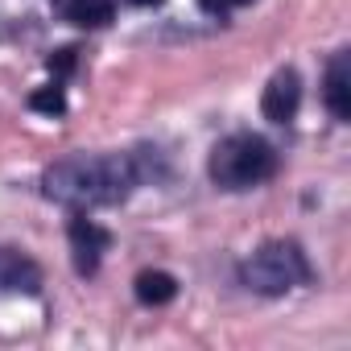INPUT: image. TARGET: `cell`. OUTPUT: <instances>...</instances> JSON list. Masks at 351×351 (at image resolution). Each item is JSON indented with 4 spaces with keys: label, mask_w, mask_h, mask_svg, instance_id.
I'll return each instance as SVG.
<instances>
[{
    "label": "cell",
    "mask_w": 351,
    "mask_h": 351,
    "mask_svg": "<svg viewBox=\"0 0 351 351\" xmlns=\"http://www.w3.org/2000/svg\"><path fill=\"white\" fill-rule=\"evenodd\" d=\"M141 186V161L132 153H75L42 173V195L71 211L116 207Z\"/></svg>",
    "instance_id": "obj_1"
},
{
    "label": "cell",
    "mask_w": 351,
    "mask_h": 351,
    "mask_svg": "<svg viewBox=\"0 0 351 351\" xmlns=\"http://www.w3.org/2000/svg\"><path fill=\"white\" fill-rule=\"evenodd\" d=\"M207 173L219 191H252L277 173V149L256 132H232L211 149Z\"/></svg>",
    "instance_id": "obj_2"
},
{
    "label": "cell",
    "mask_w": 351,
    "mask_h": 351,
    "mask_svg": "<svg viewBox=\"0 0 351 351\" xmlns=\"http://www.w3.org/2000/svg\"><path fill=\"white\" fill-rule=\"evenodd\" d=\"M306 281H310V261H306L302 244H293V240H269L252 256L240 261V285H248L252 293H265V298H281Z\"/></svg>",
    "instance_id": "obj_3"
},
{
    "label": "cell",
    "mask_w": 351,
    "mask_h": 351,
    "mask_svg": "<svg viewBox=\"0 0 351 351\" xmlns=\"http://www.w3.org/2000/svg\"><path fill=\"white\" fill-rule=\"evenodd\" d=\"M66 240H71V261H75V273L79 277H91L104 261V252L112 248V232L99 228L95 219H87V211H79L66 228Z\"/></svg>",
    "instance_id": "obj_4"
},
{
    "label": "cell",
    "mask_w": 351,
    "mask_h": 351,
    "mask_svg": "<svg viewBox=\"0 0 351 351\" xmlns=\"http://www.w3.org/2000/svg\"><path fill=\"white\" fill-rule=\"evenodd\" d=\"M298 108H302V75L293 66H285V71H277L269 79V87L261 95V112L273 124H289L298 116Z\"/></svg>",
    "instance_id": "obj_5"
},
{
    "label": "cell",
    "mask_w": 351,
    "mask_h": 351,
    "mask_svg": "<svg viewBox=\"0 0 351 351\" xmlns=\"http://www.w3.org/2000/svg\"><path fill=\"white\" fill-rule=\"evenodd\" d=\"M38 289H42V269L17 248H0V293H38Z\"/></svg>",
    "instance_id": "obj_6"
},
{
    "label": "cell",
    "mask_w": 351,
    "mask_h": 351,
    "mask_svg": "<svg viewBox=\"0 0 351 351\" xmlns=\"http://www.w3.org/2000/svg\"><path fill=\"white\" fill-rule=\"evenodd\" d=\"M322 99H326V108H330L335 120H351V58H347V50L326 62Z\"/></svg>",
    "instance_id": "obj_7"
},
{
    "label": "cell",
    "mask_w": 351,
    "mask_h": 351,
    "mask_svg": "<svg viewBox=\"0 0 351 351\" xmlns=\"http://www.w3.org/2000/svg\"><path fill=\"white\" fill-rule=\"evenodd\" d=\"M54 9L62 13V21H71L79 29H104L116 17L112 0H54Z\"/></svg>",
    "instance_id": "obj_8"
},
{
    "label": "cell",
    "mask_w": 351,
    "mask_h": 351,
    "mask_svg": "<svg viewBox=\"0 0 351 351\" xmlns=\"http://www.w3.org/2000/svg\"><path fill=\"white\" fill-rule=\"evenodd\" d=\"M132 293L141 306H165V302L178 298V277L165 273V269H145V273H136Z\"/></svg>",
    "instance_id": "obj_9"
},
{
    "label": "cell",
    "mask_w": 351,
    "mask_h": 351,
    "mask_svg": "<svg viewBox=\"0 0 351 351\" xmlns=\"http://www.w3.org/2000/svg\"><path fill=\"white\" fill-rule=\"evenodd\" d=\"M29 108L34 112H46V116H62L66 112V95H62L58 83H50V87H42V91L29 95Z\"/></svg>",
    "instance_id": "obj_10"
},
{
    "label": "cell",
    "mask_w": 351,
    "mask_h": 351,
    "mask_svg": "<svg viewBox=\"0 0 351 351\" xmlns=\"http://www.w3.org/2000/svg\"><path fill=\"white\" fill-rule=\"evenodd\" d=\"M199 5H203V13H211V17H228V13L252 5V0H199Z\"/></svg>",
    "instance_id": "obj_11"
},
{
    "label": "cell",
    "mask_w": 351,
    "mask_h": 351,
    "mask_svg": "<svg viewBox=\"0 0 351 351\" xmlns=\"http://www.w3.org/2000/svg\"><path fill=\"white\" fill-rule=\"evenodd\" d=\"M75 54H79V50H71V46H66V50H58V54H50V71H54L58 79H62V75H71V71H75Z\"/></svg>",
    "instance_id": "obj_12"
},
{
    "label": "cell",
    "mask_w": 351,
    "mask_h": 351,
    "mask_svg": "<svg viewBox=\"0 0 351 351\" xmlns=\"http://www.w3.org/2000/svg\"><path fill=\"white\" fill-rule=\"evenodd\" d=\"M128 5H136V9H157L161 0H128Z\"/></svg>",
    "instance_id": "obj_13"
}]
</instances>
